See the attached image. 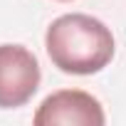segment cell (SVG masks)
Masks as SVG:
<instances>
[{
	"label": "cell",
	"mask_w": 126,
	"mask_h": 126,
	"mask_svg": "<svg viewBox=\"0 0 126 126\" xmlns=\"http://www.w3.org/2000/svg\"><path fill=\"white\" fill-rule=\"evenodd\" d=\"M45 49L52 64L64 74H96L114 59L111 30L92 15L67 13L52 20L45 32Z\"/></svg>",
	"instance_id": "cell-1"
},
{
	"label": "cell",
	"mask_w": 126,
	"mask_h": 126,
	"mask_svg": "<svg viewBox=\"0 0 126 126\" xmlns=\"http://www.w3.org/2000/svg\"><path fill=\"white\" fill-rule=\"evenodd\" d=\"M40 82V62L25 45H0V109L25 106Z\"/></svg>",
	"instance_id": "cell-2"
},
{
	"label": "cell",
	"mask_w": 126,
	"mask_h": 126,
	"mask_svg": "<svg viewBox=\"0 0 126 126\" xmlns=\"http://www.w3.org/2000/svg\"><path fill=\"white\" fill-rule=\"evenodd\" d=\"M35 126H57V124H69V126H104V106L96 96L82 89H59L45 96V101L37 106L32 116Z\"/></svg>",
	"instance_id": "cell-3"
},
{
	"label": "cell",
	"mask_w": 126,
	"mask_h": 126,
	"mask_svg": "<svg viewBox=\"0 0 126 126\" xmlns=\"http://www.w3.org/2000/svg\"><path fill=\"white\" fill-rule=\"evenodd\" d=\"M59 3H69V0H59Z\"/></svg>",
	"instance_id": "cell-4"
}]
</instances>
